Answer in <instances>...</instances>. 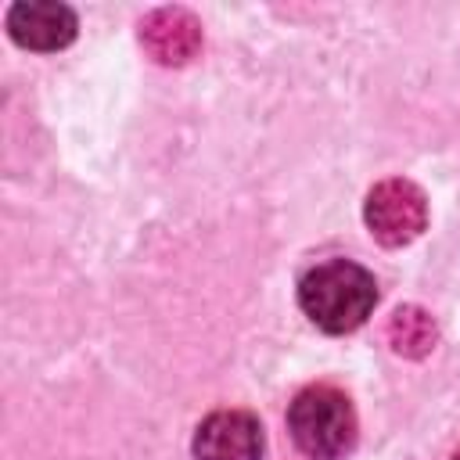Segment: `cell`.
I'll return each instance as SVG.
<instances>
[{"label":"cell","mask_w":460,"mask_h":460,"mask_svg":"<svg viewBox=\"0 0 460 460\" xmlns=\"http://www.w3.org/2000/svg\"><path fill=\"white\" fill-rule=\"evenodd\" d=\"M75 11L54 0H22L7 11V32L29 50H61L75 40Z\"/></svg>","instance_id":"cell-5"},{"label":"cell","mask_w":460,"mask_h":460,"mask_svg":"<svg viewBox=\"0 0 460 460\" xmlns=\"http://www.w3.org/2000/svg\"><path fill=\"white\" fill-rule=\"evenodd\" d=\"M453 460H460V453H456V456H453Z\"/></svg>","instance_id":"cell-8"},{"label":"cell","mask_w":460,"mask_h":460,"mask_svg":"<svg viewBox=\"0 0 460 460\" xmlns=\"http://www.w3.org/2000/svg\"><path fill=\"white\" fill-rule=\"evenodd\" d=\"M388 341L402 356H424L435 345V323H431V316L424 309L402 305L388 320Z\"/></svg>","instance_id":"cell-7"},{"label":"cell","mask_w":460,"mask_h":460,"mask_svg":"<svg viewBox=\"0 0 460 460\" xmlns=\"http://www.w3.org/2000/svg\"><path fill=\"white\" fill-rule=\"evenodd\" d=\"M140 43L158 65H183L201 47V25L183 7H162L140 22Z\"/></svg>","instance_id":"cell-6"},{"label":"cell","mask_w":460,"mask_h":460,"mask_svg":"<svg viewBox=\"0 0 460 460\" xmlns=\"http://www.w3.org/2000/svg\"><path fill=\"white\" fill-rule=\"evenodd\" d=\"M363 219L370 226V234L385 244V248H402L410 244L424 226H428V201L424 190L410 180H385L367 194L363 205Z\"/></svg>","instance_id":"cell-3"},{"label":"cell","mask_w":460,"mask_h":460,"mask_svg":"<svg viewBox=\"0 0 460 460\" xmlns=\"http://www.w3.org/2000/svg\"><path fill=\"white\" fill-rule=\"evenodd\" d=\"M198 460H262V424L244 410H219L194 435Z\"/></svg>","instance_id":"cell-4"},{"label":"cell","mask_w":460,"mask_h":460,"mask_svg":"<svg viewBox=\"0 0 460 460\" xmlns=\"http://www.w3.org/2000/svg\"><path fill=\"white\" fill-rule=\"evenodd\" d=\"M288 428L295 446L313 460H338L356 442V413L345 392L331 385H313L295 395L288 410Z\"/></svg>","instance_id":"cell-2"},{"label":"cell","mask_w":460,"mask_h":460,"mask_svg":"<svg viewBox=\"0 0 460 460\" xmlns=\"http://www.w3.org/2000/svg\"><path fill=\"white\" fill-rule=\"evenodd\" d=\"M298 305L320 331L349 334L374 313L377 280L349 259H331L298 280Z\"/></svg>","instance_id":"cell-1"}]
</instances>
